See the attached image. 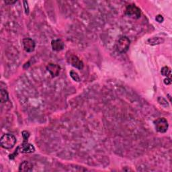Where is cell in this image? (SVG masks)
Returning a JSON list of instances; mask_svg holds the SVG:
<instances>
[{
  "label": "cell",
  "instance_id": "obj_1",
  "mask_svg": "<svg viewBox=\"0 0 172 172\" xmlns=\"http://www.w3.org/2000/svg\"><path fill=\"white\" fill-rule=\"evenodd\" d=\"M2 147L6 149H10L13 148L16 143V138L11 134H5L0 139Z\"/></svg>",
  "mask_w": 172,
  "mask_h": 172
},
{
  "label": "cell",
  "instance_id": "obj_2",
  "mask_svg": "<svg viewBox=\"0 0 172 172\" xmlns=\"http://www.w3.org/2000/svg\"><path fill=\"white\" fill-rule=\"evenodd\" d=\"M131 41L127 36H121L116 43V49L120 53H124L128 51Z\"/></svg>",
  "mask_w": 172,
  "mask_h": 172
},
{
  "label": "cell",
  "instance_id": "obj_3",
  "mask_svg": "<svg viewBox=\"0 0 172 172\" xmlns=\"http://www.w3.org/2000/svg\"><path fill=\"white\" fill-rule=\"evenodd\" d=\"M154 124L156 131L160 133L166 132L169 127L168 122L165 118L157 119L154 122Z\"/></svg>",
  "mask_w": 172,
  "mask_h": 172
},
{
  "label": "cell",
  "instance_id": "obj_4",
  "mask_svg": "<svg viewBox=\"0 0 172 172\" xmlns=\"http://www.w3.org/2000/svg\"><path fill=\"white\" fill-rule=\"evenodd\" d=\"M125 14L133 18L138 19L141 17V10L137 6L131 4L127 6L125 10Z\"/></svg>",
  "mask_w": 172,
  "mask_h": 172
},
{
  "label": "cell",
  "instance_id": "obj_5",
  "mask_svg": "<svg viewBox=\"0 0 172 172\" xmlns=\"http://www.w3.org/2000/svg\"><path fill=\"white\" fill-rule=\"evenodd\" d=\"M68 62L74 67L78 69H82L83 68V63L79 58L74 54H71L67 58Z\"/></svg>",
  "mask_w": 172,
  "mask_h": 172
},
{
  "label": "cell",
  "instance_id": "obj_6",
  "mask_svg": "<svg viewBox=\"0 0 172 172\" xmlns=\"http://www.w3.org/2000/svg\"><path fill=\"white\" fill-rule=\"evenodd\" d=\"M22 45L25 51L28 53H32L35 51V43L32 39L30 38H26L22 40Z\"/></svg>",
  "mask_w": 172,
  "mask_h": 172
},
{
  "label": "cell",
  "instance_id": "obj_7",
  "mask_svg": "<svg viewBox=\"0 0 172 172\" xmlns=\"http://www.w3.org/2000/svg\"><path fill=\"white\" fill-rule=\"evenodd\" d=\"M19 151L22 153H31L35 152V148L30 143H28V142H23L22 145H21L18 147Z\"/></svg>",
  "mask_w": 172,
  "mask_h": 172
},
{
  "label": "cell",
  "instance_id": "obj_8",
  "mask_svg": "<svg viewBox=\"0 0 172 172\" xmlns=\"http://www.w3.org/2000/svg\"><path fill=\"white\" fill-rule=\"evenodd\" d=\"M47 69L53 77H57L60 73L61 67L59 65L54 63H49L47 66Z\"/></svg>",
  "mask_w": 172,
  "mask_h": 172
},
{
  "label": "cell",
  "instance_id": "obj_9",
  "mask_svg": "<svg viewBox=\"0 0 172 172\" xmlns=\"http://www.w3.org/2000/svg\"><path fill=\"white\" fill-rule=\"evenodd\" d=\"M51 46L53 51H60L64 49L65 44L61 40L57 39V40H53L51 42Z\"/></svg>",
  "mask_w": 172,
  "mask_h": 172
},
{
  "label": "cell",
  "instance_id": "obj_10",
  "mask_svg": "<svg viewBox=\"0 0 172 172\" xmlns=\"http://www.w3.org/2000/svg\"><path fill=\"white\" fill-rule=\"evenodd\" d=\"M33 168V165L30 162L24 161L21 163L19 167L20 171H31Z\"/></svg>",
  "mask_w": 172,
  "mask_h": 172
},
{
  "label": "cell",
  "instance_id": "obj_11",
  "mask_svg": "<svg viewBox=\"0 0 172 172\" xmlns=\"http://www.w3.org/2000/svg\"><path fill=\"white\" fill-rule=\"evenodd\" d=\"M164 39L161 37H153L151 39H148L147 43L151 45H156V44H160L164 43Z\"/></svg>",
  "mask_w": 172,
  "mask_h": 172
},
{
  "label": "cell",
  "instance_id": "obj_12",
  "mask_svg": "<svg viewBox=\"0 0 172 172\" xmlns=\"http://www.w3.org/2000/svg\"><path fill=\"white\" fill-rule=\"evenodd\" d=\"M9 100V95L6 90L2 89L0 91V100H1L2 103L6 102Z\"/></svg>",
  "mask_w": 172,
  "mask_h": 172
},
{
  "label": "cell",
  "instance_id": "obj_13",
  "mask_svg": "<svg viewBox=\"0 0 172 172\" xmlns=\"http://www.w3.org/2000/svg\"><path fill=\"white\" fill-rule=\"evenodd\" d=\"M161 75H163V76L168 77L170 75H171V69L169 68L168 67H163L161 70Z\"/></svg>",
  "mask_w": 172,
  "mask_h": 172
},
{
  "label": "cell",
  "instance_id": "obj_14",
  "mask_svg": "<svg viewBox=\"0 0 172 172\" xmlns=\"http://www.w3.org/2000/svg\"><path fill=\"white\" fill-rule=\"evenodd\" d=\"M70 76L72 78L74 81H80V77H79V76L78 75V74L75 72V71H71L70 72Z\"/></svg>",
  "mask_w": 172,
  "mask_h": 172
},
{
  "label": "cell",
  "instance_id": "obj_15",
  "mask_svg": "<svg viewBox=\"0 0 172 172\" xmlns=\"http://www.w3.org/2000/svg\"><path fill=\"white\" fill-rule=\"evenodd\" d=\"M22 134L23 138H24V142H26L29 136H30V135H29V132H28L27 131H23Z\"/></svg>",
  "mask_w": 172,
  "mask_h": 172
},
{
  "label": "cell",
  "instance_id": "obj_16",
  "mask_svg": "<svg viewBox=\"0 0 172 172\" xmlns=\"http://www.w3.org/2000/svg\"><path fill=\"white\" fill-rule=\"evenodd\" d=\"M155 20H156L159 23H161L163 22V16H161V15H158L156 16V18H155Z\"/></svg>",
  "mask_w": 172,
  "mask_h": 172
},
{
  "label": "cell",
  "instance_id": "obj_17",
  "mask_svg": "<svg viewBox=\"0 0 172 172\" xmlns=\"http://www.w3.org/2000/svg\"><path fill=\"white\" fill-rule=\"evenodd\" d=\"M164 83L165 85H170L171 83V79H170L169 77H167L166 79H164Z\"/></svg>",
  "mask_w": 172,
  "mask_h": 172
},
{
  "label": "cell",
  "instance_id": "obj_18",
  "mask_svg": "<svg viewBox=\"0 0 172 172\" xmlns=\"http://www.w3.org/2000/svg\"><path fill=\"white\" fill-rule=\"evenodd\" d=\"M24 7H25V11H26V14H28V4L27 3V2H24Z\"/></svg>",
  "mask_w": 172,
  "mask_h": 172
},
{
  "label": "cell",
  "instance_id": "obj_19",
  "mask_svg": "<svg viewBox=\"0 0 172 172\" xmlns=\"http://www.w3.org/2000/svg\"><path fill=\"white\" fill-rule=\"evenodd\" d=\"M16 2V1H5V3L8 5H12V4H14Z\"/></svg>",
  "mask_w": 172,
  "mask_h": 172
}]
</instances>
